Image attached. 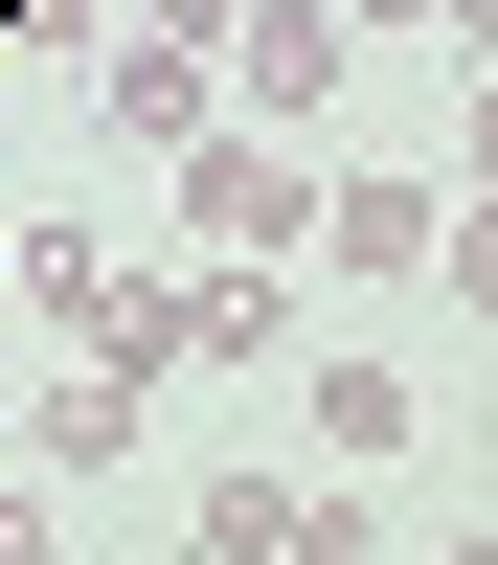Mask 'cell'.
I'll return each instance as SVG.
<instances>
[{
  "label": "cell",
  "mask_w": 498,
  "mask_h": 565,
  "mask_svg": "<svg viewBox=\"0 0 498 565\" xmlns=\"http://www.w3.org/2000/svg\"><path fill=\"white\" fill-rule=\"evenodd\" d=\"M340 23H362V45H407V23H453V0H340Z\"/></svg>",
  "instance_id": "8fae6325"
},
{
  "label": "cell",
  "mask_w": 498,
  "mask_h": 565,
  "mask_svg": "<svg viewBox=\"0 0 498 565\" xmlns=\"http://www.w3.org/2000/svg\"><path fill=\"white\" fill-rule=\"evenodd\" d=\"M0 565H45V476H0Z\"/></svg>",
  "instance_id": "30bf717a"
},
{
  "label": "cell",
  "mask_w": 498,
  "mask_h": 565,
  "mask_svg": "<svg viewBox=\"0 0 498 565\" xmlns=\"http://www.w3.org/2000/svg\"><path fill=\"white\" fill-rule=\"evenodd\" d=\"M453 204H498V90H476V136H453Z\"/></svg>",
  "instance_id": "9c48e42d"
},
{
  "label": "cell",
  "mask_w": 498,
  "mask_h": 565,
  "mask_svg": "<svg viewBox=\"0 0 498 565\" xmlns=\"http://www.w3.org/2000/svg\"><path fill=\"white\" fill-rule=\"evenodd\" d=\"M295 340V271H181V362H272Z\"/></svg>",
  "instance_id": "52a82bcc"
},
{
  "label": "cell",
  "mask_w": 498,
  "mask_h": 565,
  "mask_svg": "<svg viewBox=\"0 0 498 565\" xmlns=\"http://www.w3.org/2000/svg\"><path fill=\"white\" fill-rule=\"evenodd\" d=\"M295 407H317V476H385V452L431 430V407H407V362H385V340H340V362H317Z\"/></svg>",
  "instance_id": "8992f818"
},
{
  "label": "cell",
  "mask_w": 498,
  "mask_h": 565,
  "mask_svg": "<svg viewBox=\"0 0 498 565\" xmlns=\"http://www.w3.org/2000/svg\"><path fill=\"white\" fill-rule=\"evenodd\" d=\"M91 114H114L136 159H204V136H226V68L181 23H136V45H91Z\"/></svg>",
  "instance_id": "277c9868"
},
{
  "label": "cell",
  "mask_w": 498,
  "mask_h": 565,
  "mask_svg": "<svg viewBox=\"0 0 498 565\" xmlns=\"http://www.w3.org/2000/svg\"><path fill=\"white\" fill-rule=\"evenodd\" d=\"M317 521H340V476H204L181 498V565H317Z\"/></svg>",
  "instance_id": "5b68a950"
},
{
  "label": "cell",
  "mask_w": 498,
  "mask_h": 565,
  "mask_svg": "<svg viewBox=\"0 0 498 565\" xmlns=\"http://www.w3.org/2000/svg\"><path fill=\"white\" fill-rule=\"evenodd\" d=\"M23 452H45V476H114V452H136V385H114V362H68V385L23 407Z\"/></svg>",
  "instance_id": "ba28073f"
},
{
  "label": "cell",
  "mask_w": 498,
  "mask_h": 565,
  "mask_svg": "<svg viewBox=\"0 0 498 565\" xmlns=\"http://www.w3.org/2000/svg\"><path fill=\"white\" fill-rule=\"evenodd\" d=\"M295 249H317V159L226 114L204 159H181V271H295Z\"/></svg>",
  "instance_id": "6da1fadb"
},
{
  "label": "cell",
  "mask_w": 498,
  "mask_h": 565,
  "mask_svg": "<svg viewBox=\"0 0 498 565\" xmlns=\"http://www.w3.org/2000/svg\"><path fill=\"white\" fill-rule=\"evenodd\" d=\"M453 565H498V521H476V543H453Z\"/></svg>",
  "instance_id": "7c38bea8"
},
{
  "label": "cell",
  "mask_w": 498,
  "mask_h": 565,
  "mask_svg": "<svg viewBox=\"0 0 498 565\" xmlns=\"http://www.w3.org/2000/svg\"><path fill=\"white\" fill-rule=\"evenodd\" d=\"M453 23H498V0H453Z\"/></svg>",
  "instance_id": "4fadbf2b"
},
{
  "label": "cell",
  "mask_w": 498,
  "mask_h": 565,
  "mask_svg": "<svg viewBox=\"0 0 498 565\" xmlns=\"http://www.w3.org/2000/svg\"><path fill=\"white\" fill-rule=\"evenodd\" d=\"M340 68H362L340 0H250V23H226V114H250V136H317V114H340Z\"/></svg>",
  "instance_id": "3957f363"
},
{
  "label": "cell",
  "mask_w": 498,
  "mask_h": 565,
  "mask_svg": "<svg viewBox=\"0 0 498 565\" xmlns=\"http://www.w3.org/2000/svg\"><path fill=\"white\" fill-rule=\"evenodd\" d=\"M317 271H340V295H431L453 271V181H407V159L317 181Z\"/></svg>",
  "instance_id": "7a4b0ae2"
},
{
  "label": "cell",
  "mask_w": 498,
  "mask_h": 565,
  "mask_svg": "<svg viewBox=\"0 0 498 565\" xmlns=\"http://www.w3.org/2000/svg\"><path fill=\"white\" fill-rule=\"evenodd\" d=\"M0 295H23V249H0Z\"/></svg>",
  "instance_id": "5bb4252c"
}]
</instances>
